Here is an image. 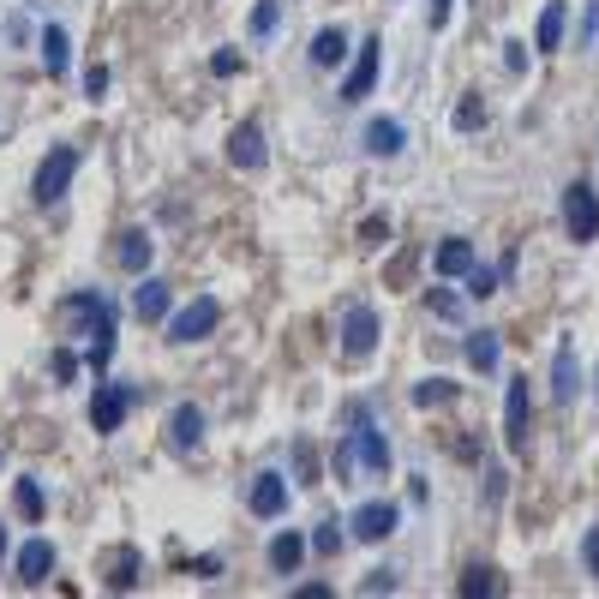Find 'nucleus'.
Segmentation results:
<instances>
[{
    "instance_id": "nucleus-1",
    "label": "nucleus",
    "mask_w": 599,
    "mask_h": 599,
    "mask_svg": "<svg viewBox=\"0 0 599 599\" xmlns=\"http://www.w3.org/2000/svg\"><path fill=\"white\" fill-rule=\"evenodd\" d=\"M348 420H354V432L336 444V474H342V480H348V474H372V480H384V474H390V444H384V432L372 426L366 402H354Z\"/></svg>"
},
{
    "instance_id": "nucleus-2",
    "label": "nucleus",
    "mask_w": 599,
    "mask_h": 599,
    "mask_svg": "<svg viewBox=\"0 0 599 599\" xmlns=\"http://www.w3.org/2000/svg\"><path fill=\"white\" fill-rule=\"evenodd\" d=\"M60 324L78 330V336H90V366L102 372L108 354H114V306H108L96 288H84V294H66V300H60Z\"/></svg>"
},
{
    "instance_id": "nucleus-3",
    "label": "nucleus",
    "mask_w": 599,
    "mask_h": 599,
    "mask_svg": "<svg viewBox=\"0 0 599 599\" xmlns=\"http://www.w3.org/2000/svg\"><path fill=\"white\" fill-rule=\"evenodd\" d=\"M72 174H78V150L72 144H54L48 156H42V168H36V204H60L66 198V186H72Z\"/></svg>"
},
{
    "instance_id": "nucleus-4",
    "label": "nucleus",
    "mask_w": 599,
    "mask_h": 599,
    "mask_svg": "<svg viewBox=\"0 0 599 599\" xmlns=\"http://www.w3.org/2000/svg\"><path fill=\"white\" fill-rule=\"evenodd\" d=\"M216 324H222V306H216L210 294H198L192 306H180V312L168 318V336H174V342H204Z\"/></svg>"
},
{
    "instance_id": "nucleus-5",
    "label": "nucleus",
    "mask_w": 599,
    "mask_h": 599,
    "mask_svg": "<svg viewBox=\"0 0 599 599\" xmlns=\"http://www.w3.org/2000/svg\"><path fill=\"white\" fill-rule=\"evenodd\" d=\"M378 348V312L366 306V300H354L348 312H342V354L348 360H366Z\"/></svg>"
},
{
    "instance_id": "nucleus-6",
    "label": "nucleus",
    "mask_w": 599,
    "mask_h": 599,
    "mask_svg": "<svg viewBox=\"0 0 599 599\" xmlns=\"http://www.w3.org/2000/svg\"><path fill=\"white\" fill-rule=\"evenodd\" d=\"M528 432H534V396H528V378H510V402H504V444L522 456V450H528Z\"/></svg>"
},
{
    "instance_id": "nucleus-7",
    "label": "nucleus",
    "mask_w": 599,
    "mask_h": 599,
    "mask_svg": "<svg viewBox=\"0 0 599 599\" xmlns=\"http://www.w3.org/2000/svg\"><path fill=\"white\" fill-rule=\"evenodd\" d=\"M396 522H402V510H396V504H384V498H372V504H360V510H354L348 534H354V540H366V546H378V540H390V534H396Z\"/></svg>"
},
{
    "instance_id": "nucleus-8",
    "label": "nucleus",
    "mask_w": 599,
    "mask_h": 599,
    "mask_svg": "<svg viewBox=\"0 0 599 599\" xmlns=\"http://www.w3.org/2000/svg\"><path fill=\"white\" fill-rule=\"evenodd\" d=\"M564 228H570V240H599V198L582 180L564 192Z\"/></svg>"
},
{
    "instance_id": "nucleus-9",
    "label": "nucleus",
    "mask_w": 599,
    "mask_h": 599,
    "mask_svg": "<svg viewBox=\"0 0 599 599\" xmlns=\"http://www.w3.org/2000/svg\"><path fill=\"white\" fill-rule=\"evenodd\" d=\"M378 36H366L360 42V54H354V66H348V78H342V102H366L372 96V84H378Z\"/></svg>"
},
{
    "instance_id": "nucleus-10",
    "label": "nucleus",
    "mask_w": 599,
    "mask_h": 599,
    "mask_svg": "<svg viewBox=\"0 0 599 599\" xmlns=\"http://www.w3.org/2000/svg\"><path fill=\"white\" fill-rule=\"evenodd\" d=\"M132 396H138V390H126V384H96V396H90V426H96V432H120Z\"/></svg>"
},
{
    "instance_id": "nucleus-11",
    "label": "nucleus",
    "mask_w": 599,
    "mask_h": 599,
    "mask_svg": "<svg viewBox=\"0 0 599 599\" xmlns=\"http://www.w3.org/2000/svg\"><path fill=\"white\" fill-rule=\"evenodd\" d=\"M264 156H270V150H264V126H258V120L234 126V138H228V162L252 174V168H264Z\"/></svg>"
},
{
    "instance_id": "nucleus-12",
    "label": "nucleus",
    "mask_w": 599,
    "mask_h": 599,
    "mask_svg": "<svg viewBox=\"0 0 599 599\" xmlns=\"http://www.w3.org/2000/svg\"><path fill=\"white\" fill-rule=\"evenodd\" d=\"M366 156H396L402 144H408V126L402 120H390V114H378V120H366Z\"/></svg>"
},
{
    "instance_id": "nucleus-13",
    "label": "nucleus",
    "mask_w": 599,
    "mask_h": 599,
    "mask_svg": "<svg viewBox=\"0 0 599 599\" xmlns=\"http://www.w3.org/2000/svg\"><path fill=\"white\" fill-rule=\"evenodd\" d=\"M246 504H252V516H264V522L282 516V510H288V480H282V474H258Z\"/></svg>"
},
{
    "instance_id": "nucleus-14",
    "label": "nucleus",
    "mask_w": 599,
    "mask_h": 599,
    "mask_svg": "<svg viewBox=\"0 0 599 599\" xmlns=\"http://www.w3.org/2000/svg\"><path fill=\"white\" fill-rule=\"evenodd\" d=\"M150 252H156V246H150V234H144V228H126V234L114 240V264H120V270H132V276H144V270H150Z\"/></svg>"
},
{
    "instance_id": "nucleus-15",
    "label": "nucleus",
    "mask_w": 599,
    "mask_h": 599,
    "mask_svg": "<svg viewBox=\"0 0 599 599\" xmlns=\"http://www.w3.org/2000/svg\"><path fill=\"white\" fill-rule=\"evenodd\" d=\"M168 444H174V450H198V444H204V414H198L192 402H180V408L168 414Z\"/></svg>"
},
{
    "instance_id": "nucleus-16",
    "label": "nucleus",
    "mask_w": 599,
    "mask_h": 599,
    "mask_svg": "<svg viewBox=\"0 0 599 599\" xmlns=\"http://www.w3.org/2000/svg\"><path fill=\"white\" fill-rule=\"evenodd\" d=\"M576 390H582L576 348H570V342H558V360H552V396H558V402H576Z\"/></svg>"
},
{
    "instance_id": "nucleus-17",
    "label": "nucleus",
    "mask_w": 599,
    "mask_h": 599,
    "mask_svg": "<svg viewBox=\"0 0 599 599\" xmlns=\"http://www.w3.org/2000/svg\"><path fill=\"white\" fill-rule=\"evenodd\" d=\"M48 570H54V546H48V540H30V546L18 552V582H24V588H42Z\"/></svg>"
},
{
    "instance_id": "nucleus-18",
    "label": "nucleus",
    "mask_w": 599,
    "mask_h": 599,
    "mask_svg": "<svg viewBox=\"0 0 599 599\" xmlns=\"http://www.w3.org/2000/svg\"><path fill=\"white\" fill-rule=\"evenodd\" d=\"M564 18H570V6H564V0H546L540 30H534V48H546V54H552V48L564 42Z\"/></svg>"
},
{
    "instance_id": "nucleus-19",
    "label": "nucleus",
    "mask_w": 599,
    "mask_h": 599,
    "mask_svg": "<svg viewBox=\"0 0 599 599\" xmlns=\"http://www.w3.org/2000/svg\"><path fill=\"white\" fill-rule=\"evenodd\" d=\"M132 312H138L144 324H156V318H168V288L144 276V282H138V294H132Z\"/></svg>"
},
{
    "instance_id": "nucleus-20",
    "label": "nucleus",
    "mask_w": 599,
    "mask_h": 599,
    "mask_svg": "<svg viewBox=\"0 0 599 599\" xmlns=\"http://www.w3.org/2000/svg\"><path fill=\"white\" fill-rule=\"evenodd\" d=\"M300 558H306V540H300V534H276V540H270V570H276V576H294Z\"/></svg>"
},
{
    "instance_id": "nucleus-21",
    "label": "nucleus",
    "mask_w": 599,
    "mask_h": 599,
    "mask_svg": "<svg viewBox=\"0 0 599 599\" xmlns=\"http://www.w3.org/2000/svg\"><path fill=\"white\" fill-rule=\"evenodd\" d=\"M432 264H438V276H468V270H474V246H468V240H444Z\"/></svg>"
},
{
    "instance_id": "nucleus-22",
    "label": "nucleus",
    "mask_w": 599,
    "mask_h": 599,
    "mask_svg": "<svg viewBox=\"0 0 599 599\" xmlns=\"http://www.w3.org/2000/svg\"><path fill=\"white\" fill-rule=\"evenodd\" d=\"M348 60V36L342 30H318L312 36V66H342Z\"/></svg>"
},
{
    "instance_id": "nucleus-23",
    "label": "nucleus",
    "mask_w": 599,
    "mask_h": 599,
    "mask_svg": "<svg viewBox=\"0 0 599 599\" xmlns=\"http://www.w3.org/2000/svg\"><path fill=\"white\" fill-rule=\"evenodd\" d=\"M468 366L474 372H498V330H474L468 336Z\"/></svg>"
},
{
    "instance_id": "nucleus-24",
    "label": "nucleus",
    "mask_w": 599,
    "mask_h": 599,
    "mask_svg": "<svg viewBox=\"0 0 599 599\" xmlns=\"http://www.w3.org/2000/svg\"><path fill=\"white\" fill-rule=\"evenodd\" d=\"M66 54H72V48H66V30H60V24H48V30H42V66H48L54 78L66 72Z\"/></svg>"
},
{
    "instance_id": "nucleus-25",
    "label": "nucleus",
    "mask_w": 599,
    "mask_h": 599,
    "mask_svg": "<svg viewBox=\"0 0 599 599\" xmlns=\"http://www.w3.org/2000/svg\"><path fill=\"white\" fill-rule=\"evenodd\" d=\"M12 504H18L24 522H42V486H36V480H18V486H12Z\"/></svg>"
},
{
    "instance_id": "nucleus-26",
    "label": "nucleus",
    "mask_w": 599,
    "mask_h": 599,
    "mask_svg": "<svg viewBox=\"0 0 599 599\" xmlns=\"http://www.w3.org/2000/svg\"><path fill=\"white\" fill-rule=\"evenodd\" d=\"M414 402H420V408H444V402H456V384H450V378H426V384L414 390Z\"/></svg>"
},
{
    "instance_id": "nucleus-27",
    "label": "nucleus",
    "mask_w": 599,
    "mask_h": 599,
    "mask_svg": "<svg viewBox=\"0 0 599 599\" xmlns=\"http://www.w3.org/2000/svg\"><path fill=\"white\" fill-rule=\"evenodd\" d=\"M276 24H282V0H258L252 6V36H270Z\"/></svg>"
},
{
    "instance_id": "nucleus-28",
    "label": "nucleus",
    "mask_w": 599,
    "mask_h": 599,
    "mask_svg": "<svg viewBox=\"0 0 599 599\" xmlns=\"http://www.w3.org/2000/svg\"><path fill=\"white\" fill-rule=\"evenodd\" d=\"M108 588H120V594H126V588H138V552H120V558H114Z\"/></svg>"
},
{
    "instance_id": "nucleus-29",
    "label": "nucleus",
    "mask_w": 599,
    "mask_h": 599,
    "mask_svg": "<svg viewBox=\"0 0 599 599\" xmlns=\"http://www.w3.org/2000/svg\"><path fill=\"white\" fill-rule=\"evenodd\" d=\"M456 126H462V132H474V126H486V102H480V96H468V102L456 108Z\"/></svg>"
},
{
    "instance_id": "nucleus-30",
    "label": "nucleus",
    "mask_w": 599,
    "mask_h": 599,
    "mask_svg": "<svg viewBox=\"0 0 599 599\" xmlns=\"http://www.w3.org/2000/svg\"><path fill=\"white\" fill-rule=\"evenodd\" d=\"M468 294H474V300L498 294V270H480V264H474V270H468Z\"/></svg>"
},
{
    "instance_id": "nucleus-31",
    "label": "nucleus",
    "mask_w": 599,
    "mask_h": 599,
    "mask_svg": "<svg viewBox=\"0 0 599 599\" xmlns=\"http://www.w3.org/2000/svg\"><path fill=\"white\" fill-rule=\"evenodd\" d=\"M462 594L474 599V594H498V576H492V570H468V576H462Z\"/></svg>"
},
{
    "instance_id": "nucleus-32",
    "label": "nucleus",
    "mask_w": 599,
    "mask_h": 599,
    "mask_svg": "<svg viewBox=\"0 0 599 599\" xmlns=\"http://www.w3.org/2000/svg\"><path fill=\"white\" fill-rule=\"evenodd\" d=\"M360 240H366V246H384V240H390V216H366V222H360Z\"/></svg>"
},
{
    "instance_id": "nucleus-33",
    "label": "nucleus",
    "mask_w": 599,
    "mask_h": 599,
    "mask_svg": "<svg viewBox=\"0 0 599 599\" xmlns=\"http://www.w3.org/2000/svg\"><path fill=\"white\" fill-rule=\"evenodd\" d=\"M312 552H324V558H330V552H342V528H336V522H324V528L312 534Z\"/></svg>"
},
{
    "instance_id": "nucleus-34",
    "label": "nucleus",
    "mask_w": 599,
    "mask_h": 599,
    "mask_svg": "<svg viewBox=\"0 0 599 599\" xmlns=\"http://www.w3.org/2000/svg\"><path fill=\"white\" fill-rule=\"evenodd\" d=\"M432 312H438V318H462V300H456L450 288H432Z\"/></svg>"
},
{
    "instance_id": "nucleus-35",
    "label": "nucleus",
    "mask_w": 599,
    "mask_h": 599,
    "mask_svg": "<svg viewBox=\"0 0 599 599\" xmlns=\"http://www.w3.org/2000/svg\"><path fill=\"white\" fill-rule=\"evenodd\" d=\"M360 594H396V576H390V570H372V576L360 582Z\"/></svg>"
},
{
    "instance_id": "nucleus-36",
    "label": "nucleus",
    "mask_w": 599,
    "mask_h": 599,
    "mask_svg": "<svg viewBox=\"0 0 599 599\" xmlns=\"http://www.w3.org/2000/svg\"><path fill=\"white\" fill-rule=\"evenodd\" d=\"M210 72H216V78H234V72H240V54H234V48H222V54L210 60Z\"/></svg>"
},
{
    "instance_id": "nucleus-37",
    "label": "nucleus",
    "mask_w": 599,
    "mask_h": 599,
    "mask_svg": "<svg viewBox=\"0 0 599 599\" xmlns=\"http://www.w3.org/2000/svg\"><path fill=\"white\" fill-rule=\"evenodd\" d=\"M102 90H108V66H90L84 72V96H102Z\"/></svg>"
},
{
    "instance_id": "nucleus-38",
    "label": "nucleus",
    "mask_w": 599,
    "mask_h": 599,
    "mask_svg": "<svg viewBox=\"0 0 599 599\" xmlns=\"http://www.w3.org/2000/svg\"><path fill=\"white\" fill-rule=\"evenodd\" d=\"M504 66L522 72V66H528V48H522V42H504Z\"/></svg>"
},
{
    "instance_id": "nucleus-39",
    "label": "nucleus",
    "mask_w": 599,
    "mask_h": 599,
    "mask_svg": "<svg viewBox=\"0 0 599 599\" xmlns=\"http://www.w3.org/2000/svg\"><path fill=\"white\" fill-rule=\"evenodd\" d=\"M599 36V0H588V18H582V42H594Z\"/></svg>"
},
{
    "instance_id": "nucleus-40",
    "label": "nucleus",
    "mask_w": 599,
    "mask_h": 599,
    "mask_svg": "<svg viewBox=\"0 0 599 599\" xmlns=\"http://www.w3.org/2000/svg\"><path fill=\"white\" fill-rule=\"evenodd\" d=\"M582 552H588V570H594V582H599V528H588V546H582Z\"/></svg>"
},
{
    "instance_id": "nucleus-41",
    "label": "nucleus",
    "mask_w": 599,
    "mask_h": 599,
    "mask_svg": "<svg viewBox=\"0 0 599 599\" xmlns=\"http://www.w3.org/2000/svg\"><path fill=\"white\" fill-rule=\"evenodd\" d=\"M54 378H78V360H72V354H54Z\"/></svg>"
},
{
    "instance_id": "nucleus-42",
    "label": "nucleus",
    "mask_w": 599,
    "mask_h": 599,
    "mask_svg": "<svg viewBox=\"0 0 599 599\" xmlns=\"http://www.w3.org/2000/svg\"><path fill=\"white\" fill-rule=\"evenodd\" d=\"M300 474H306V480H318V456H312V444H300Z\"/></svg>"
},
{
    "instance_id": "nucleus-43",
    "label": "nucleus",
    "mask_w": 599,
    "mask_h": 599,
    "mask_svg": "<svg viewBox=\"0 0 599 599\" xmlns=\"http://www.w3.org/2000/svg\"><path fill=\"white\" fill-rule=\"evenodd\" d=\"M426 18H432V30H444V24H450V0H432V12H426Z\"/></svg>"
},
{
    "instance_id": "nucleus-44",
    "label": "nucleus",
    "mask_w": 599,
    "mask_h": 599,
    "mask_svg": "<svg viewBox=\"0 0 599 599\" xmlns=\"http://www.w3.org/2000/svg\"><path fill=\"white\" fill-rule=\"evenodd\" d=\"M0 558H6V528H0Z\"/></svg>"
}]
</instances>
